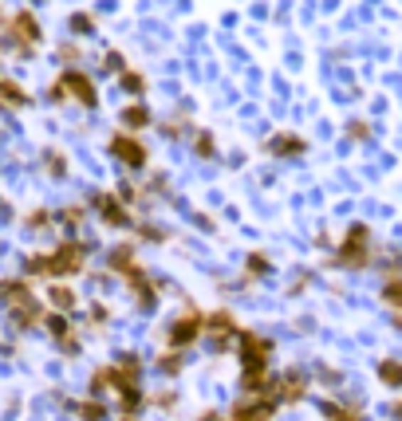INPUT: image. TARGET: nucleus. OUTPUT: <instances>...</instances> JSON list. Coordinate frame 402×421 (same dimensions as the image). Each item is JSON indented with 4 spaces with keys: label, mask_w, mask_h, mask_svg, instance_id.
I'll return each instance as SVG.
<instances>
[{
    "label": "nucleus",
    "mask_w": 402,
    "mask_h": 421,
    "mask_svg": "<svg viewBox=\"0 0 402 421\" xmlns=\"http://www.w3.org/2000/svg\"><path fill=\"white\" fill-rule=\"evenodd\" d=\"M83 264H87V248L75 245V240H63L60 248H52V252L28 256L24 272H28V276H40V279H63V276L83 272Z\"/></svg>",
    "instance_id": "f257e3e1"
},
{
    "label": "nucleus",
    "mask_w": 402,
    "mask_h": 421,
    "mask_svg": "<svg viewBox=\"0 0 402 421\" xmlns=\"http://www.w3.org/2000/svg\"><path fill=\"white\" fill-rule=\"evenodd\" d=\"M52 99L60 102V99H75L79 107H99V91H95V79L91 75H83L79 68H68L60 79H55V87H52Z\"/></svg>",
    "instance_id": "f03ea898"
},
{
    "label": "nucleus",
    "mask_w": 402,
    "mask_h": 421,
    "mask_svg": "<svg viewBox=\"0 0 402 421\" xmlns=\"http://www.w3.org/2000/svg\"><path fill=\"white\" fill-rule=\"evenodd\" d=\"M201 335H206V315H201V311H186V315H178V319L170 323L166 343H170V351H186V346H194Z\"/></svg>",
    "instance_id": "7ed1b4c3"
},
{
    "label": "nucleus",
    "mask_w": 402,
    "mask_h": 421,
    "mask_svg": "<svg viewBox=\"0 0 402 421\" xmlns=\"http://www.w3.org/2000/svg\"><path fill=\"white\" fill-rule=\"evenodd\" d=\"M107 154H111V158H119L127 169H146V158H150L146 142H138V134H127V130L111 134V142H107Z\"/></svg>",
    "instance_id": "20e7f679"
},
{
    "label": "nucleus",
    "mask_w": 402,
    "mask_h": 421,
    "mask_svg": "<svg viewBox=\"0 0 402 421\" xmlns=\"http://www.w3.org/2000/svg\"><path fill=\"white\" fill-rule=\"evenodd\" d=\"M87 205L103 217V225H111V228H134V213L119 201V193H91V197H87Z\"/></svg>",
    "instance_id": "39448f33"
},
{
    "label": "nucleus",
    "mask_w": 402,
    "mask_h": 421,
    "mask_svg": "<svg viewBox=\"0 0 402 421\" xmlns=\"http://www.w3.org/2000/svg\"><path fill=\"white\" fill-rule=\"evenodd\" d=\"M367 245H371V233L363 225H355L347 236H343L339 256H335V260H339L343 268H363V264H367Z\"/></svg>",
    "instance_id": "423d86ee"
},
{
    "label": "nucleus",
    "mask_w": 402,
    "mask_h": 421,
    "mask_svg": "<svg viewBox=\"0 0 402 421\" xmlns=\"http://www.w3.org/2000/svg\"><path fill=\"white\" fill-rule=\"evenodd\" d=\"M9 36H12V43H16L20 55H28V51L43 40V32H40V24H36L32 12H16V16L9 20Z\"/></svg>",
    "instance_id": "0eeeda50"
},
{
    "label": "nucleus",
    "mask_w": 402,
    "mask_h": 421,
    "mask_svg": "<svg viewBox=\"0 0 402 421\" xmlns=\"http://www.w3.org/2000/svg\"><path fill=\"white\" fill-rule=\"evenodd\" d=\"M265 150L273 154V158H304V154H308V142L300 134H273L265 142Z\"/></svg>",
    "instance_id": "6e6552de"
},
{
    "label": "nucleus",
    "mask_w": 402,
    "mask_h": 421,
    "mask_svg": "<svg viewBox=\"0 0 402 421\" xmlns=\"http://www.w3.org/2000/svg\"><path fill=\"white\" fill-rule=\"evenodd\" d=\"M119 122H122L127 134H138V130H146L150 122H154V114H150V107H142V102H130V107H122Z\"/></svg>",
    "instance_id": "1a4fd4ad"
},
{
    "label": "nucleus",
    "mask_w": 402,
    "mask_h": 421,
    "mask_svg": "<svg viewBox=\"0 0 402 421\" xmlns=\"http://www.w3.org/2000/svg\"><path fill=\"white\" fill-rule=\"evenodd\" d=\"M0 102L12 107V110H24L28 102H32V95H28L20 83H12V79H0Z\"/></svg>",
    "instance_id": "9d476101"
},
{
    "label": "nucleus",
    "mask_w": 402,
    "mask_h": 421,
    "mask_svg": "<svg viewBox=\"0 0 402 421\" xmlns=\"http://www.w3.org/2000/svg\"><path fill=\"white\" fill-rule=\"evenodd\" d=\"M48 299H52V307H55L60 315L75 307V292H71L68 284H52V287H48Z\"/></svg>",
    "instance_id": "9b49d317"
},
{
    "label": "nucleus",
    "mask_w": 402,
    "mask_h": 421,
    "mask_svg": "<svg viewBox=\"0 0 402 421\" xmlns=\"http://www.w3.org/2000/svg\"><path fill=\"white\" fill-rule=\"evenodd\" d=\"M189 142H194L197 158H217V142H213V134H209V130H194V138H189Z\"/></svg>",
    "instance_id": "f8f14e48"
},
{
    "label": "nucleus",
    "mask_w": 402,
    "mask_h": 421,
    "mask_svg": "<svg viewBox=\"0 0 402 421\" xmlns=\"http://www.w3.org/2000/svg\"><path fill=\"white\" fill-rule=\"evenodd\" d=\"M379 378H383L386 386H402V363H394V358L379 363Z\"/></svg>",
    "instance_id": "ddd939ff"
},
{
    "label": "nucleus",
    "mask_w": 402,
    "mask_h": 421,
    "mask_svg": "<svg viewBox=\"0 0 402 421\" xmlns=\"http://www.w3.org/2000/svg\"><path fill=\"white\" fill-rule=\"evenodd\" d=\"M119 83H122V91H130L134 99H138V95H146V79L138 75V71H130V68L119 75Z\"/></svg>",
    "instance_id": "4468645a"
},
{
    "label": "nucleus",
    "mask_w": 402,
    "mask_h": 421,
    "mask_svg": "<svg viewBox=\"0 0 402 421\" xmlns=\"http://www.w3.org/2000/svg\"><path fill=\"white\" fill-rule=\"evenodd\" d=\"M43 169H48L52 177H63V174H68V161H63L55 150H48V154H43Z\"/></svg>",
    "instance_id": "2eb2a0df"
},
{
    "label": "nucleus",
    "mask_w": 402,
    "mask_h": 421,
    "mask_svg": "<svg viewBox=\"0 0 402 421\" xmlns=\"http://www.w3.org/2000/svg\"><path fill=\"white\" fill-rule=\"evenodd\" d=\"M383 299H386L391 307H398V311H402V276H398V279H391V284L383 287Z\"/></svg>",
    "instance_id": "dca6fc26"
},
{
    "label": "nucleus",
    "mask_w": 402,
    "mask_h": 421,
    "mask_svg": "<svg viewBox=\"0 0 402 421\" xmlns=\"http://www.w3.org/2000/svg\"><path fill=\"white\" fill-rule=\"evenodd\" d=\"M75 410H79V417H83V421H103V417H107L99 402H79Z\"/></svg>",
    "instance_id": "f3484780"
},
{
    "label": "nucleus",
    "mask_w": 402,
    "mask_h": 421,
    "mask_svg": "<svg viewBox=\"0 0 402 421\" xmlns=\"http://www.w3.org/2000/svg\"><path fill=\"white\" fill-rule=\"evenodd\" d=\"M71 32H75V36H91L95 32V20L87 16V12H75V16H71Z\"/></svg>",
    "instance_id": "a211bd4d"
},
{
    "label": "nucleus",
    "mask_w": 402,
    "mask_h": 421,
    "mask_svg": "<svg viewBox=\"0 0 402 421\" xmlns=\"http://www.w3.org/2000/svg\"><path fill=\"white\" fill-rule=\"evenodd\" d=\"M248 272L253 276H268V260L265 256H248Z\"/></svg>",
    "instance_id": "6ab92c4d"
},
{
    "label": "nucleus",
    "mask_w": 402,
    "mask_h": 421,
    "mask_svg": "<svg viewBox=\"0 0 402 421\" xmlns=\"http://www.w3.org/2000/svg\"><path fill=\"white\" fill-rule=\"evenodd\" d=\"M201 421H221V413H206V417H201Z\"/></svg>",
    "instance_id": "aec40b11"
},
{
    "label": "nucleus",
    "mask_w": 402,
    "mask_h": 421,
    "mask_svg": "<svg viewBox=\"0 0 402 421\" xmlns=\"http://www.w3.org/2000/svg\"><path fill=\"white\" fill-rule=\"evenodd\" d=\"M127 421H130V417H127Z\"/></svg>",
    "instance_id": "412c9836"
}]
</instances>
